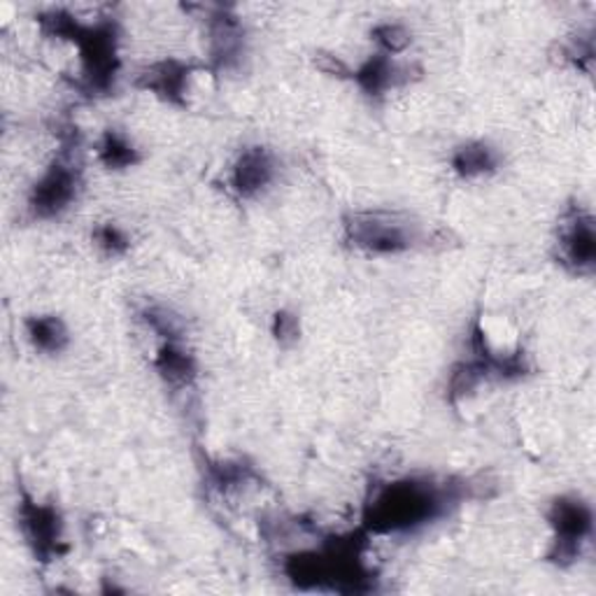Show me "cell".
Listing matches in <instances>:
<instances>
[{"label":"cell","instance_id":"cell-1","mask_svg":"<svg viewBox=\"0 0 596 596\" xmlns=\"http://www.w3.org/2000/svg\"><path fill=\"white\" fill-rule=\"evenodd\" d=\"M462 499L456 485H435L431 480H397L382 485L363 508L366 534H399L412 532L439 520L448 513V506Z\"/></svg>","mask_w":596,"mask_h":596},{"label":"cell","instance_id":"cell-2","mask_svg":"<svg viewBox=\"0 0 596 596\" xmlns=\"http://www.w3.org/2000/svg\"><path fill=\"white\" fill-rule=\"evenodd\" d=\"M117 27L114 21L105 19L94 27L80 29L75 38V48L82 63V84L91 94H105L112 89L114 78L120 73V54H117Z\"/></svg>","mask_w":596,"mask_h":596},{"label":"cell","instance_id":"cell-3","mask_svg":"<svg viewBox=\"0 0 596 596\" xmlns=\"http://www.w3.org/2000/svg\"><path fill=\"white\" fill-rule=\"evenodd\" d=\"M549 526H553V549L547 559L557 566H568L580 557L583 543L594 532V513L589 503L576 496H559L547 513Z\"/></svg>","mask_w":596,"mask_h":596},{"label":"cell","instance_id":"cell-4","mask_svg":"<svg viewBox=\"0 0 596 596\" xmlns=\"http://www.w3.org/2000/svg\"><path fill=\"white\" fill-rule=\"evenodd\" d=\"M346 236L371 255H401L412 247V228L392 213H354L346 219Z\"/></svg>","mask_w":596,"mask_h":596},{"label":"cell","instance_id":"cell-5","mask_svg":"<svg viewBox=\"0 0 596 596\" xmlns=\"http://www.w3.org/2000/svg\"><path fill=\"white\" fill-rule=\"evenodd\" d=\"M78 189H80L78 168L71 162H65V158H56V162L35 182L29 198V208L38 219H52L71 208V203L78 198Z\"/></svg>","mask_w":596,"mask_h":596},{"label":"cell","instance_id":"cell-6","mask_svg":"<svg viewBox=\"0 0 596 596\" xmlns=\"http://www.w3.org/2000/svg\"><path fill=\"white\" fill-rule=\"evenodd\" d=\"M19 524L31 543L35 557L50 562L63 553L61 547V515L54 506L38 503L29 494L19 503Z\"/></svg>","mask_w":596,"mask_h":596},{"label":"cell","instance_id":"cell-7","mask_svg":"<svg viewBox=\"0 0 596 596\" xmlns=\"http://www.w3.org/2000/svg\"><path fill=\"white\" fill-rule=\"evenodd\" d=\"M192 73L194 68L189 63L168 59L145 68V71L137 75V86L152 91V94L162 96L173 105H187Z\"/></svg>","mask_w":596,"mask_h":596},{"label":"cell","instance_id":"cell-8","mask_svg":"<svg viewBox=\"0 0 596 596\" xmlns=\"http://www.w3.org/2000/svg\"><path fill=\"white\" fill-rule=\"evenodd\" d=\"M275 177V162L268 150L249 147L245 150L232 173V187L240 198L259 196Z\"/></svg>","mask_w":596,"mask_h":596},{"label":"cell","instance_id":"cell-9","mask_svg":"<svg viewBox=\"0 0 596 596\" xmlns=\"http://www.w3.org/2000/svg\"><path fill=\"white\" fill-rule=\"evenodd\" d=\"M562 249H564L566 264H571L578 273L594 268L596 234H594L592 217L587 215L573 217L571 226L566 228V234L562 236Z\"/></svg>","mask_w":596,"mask_h":596},{"label":"cell","instance_id":"cell-10","mask_svg":"<svg viewBox=\"0 0 596 596\" xmlns=\"http://www.w3.org/2000/svg\"><path fill=\"white\" fill-rule=\"evenodd\" d=\"M401 75L403 71L392 61V56H387L382 52L369 56L357 71H352V80L357 82V86L371 99L384 96L389 89L399 84Z\"/></svg>","mask_w":596,"mask_h":596},{"label":"cell","instance_id":"cell-11","mask_svg":"<svg viewBox=\"0 0 596 596\" xmlns=\"http://www.w3.org/2000/svg\"><path fill=\"white\" fill-rule=\"evenodd\" d=\"M154 366L158 376L171 384H189L196 378V359L182 350L175 340H168L166 346L158 350Z\"/></svg>","mask_w":596,"mask_h":596},{"label":"cell","instance_id":"cell-12","mask_svg":"<svg viewBox=\"0 0 596 596\" xmlns=\"http://www.w3.org/2000/svg\"><path fill=\"white\" fill-rule=\"evenodd\" d=\"M27 333L33 348L48 354H56L68 346V329L54 315H35L27 319Z\"/></svg>","mask_w":596,"mask_h":596},{"label":"cell","instance_id":"cell-13","mask_svg":"<svg viewBox=\"0 0 596 596\" xmlns=\"http://www.w3.org/2000/svg\"><path fill=\"white\" fill-rule=\"evenodd\" d=\"M499 166L496 152L485 143H466L452 154V168L460 177H477Z\"/></svg>","mask_w":596,"mask_h":596},{"label":"cell","instance_id":"cell-14","mask_svg":"<svg viewBox=\"0 0 596 596\" xmlns=\"http://www.w3.org/2000/svg\"><path fill=\"white\" fill-rule=\"evenodd\" d=\"M99 158L112 171L131 168V166H135L137 162H141V156H137V150L117 131H107L103 135V141L99 145Z\"/></svg>","mask_w":596,"mask_h":596},{"label":"cell","instance_id":"cell-15","mask_svg":"<svg viewBox=\"0 0 596 596\" xmlns=\"http://www.w3.org/2000/svg\"><path fill=\"white\" fill-rule=\"evenodd\" d=\"M371 35L378 42L380 52L387 56L403 54L412 44V33L403 24H399V21H384V24L373 27Z\"/></svg>","mask_w":596,"mask_h":596},{"label":"cell","instance_id":"cell-16","mask_svg":"<svg viewBox=\"0 0 596 596\" xmlns=\"http://www.w3.org/2000/svg\"><path fill=\"white\" fill-rule=\"evenodd\" d=\"M94 240L103 251H107V255H112V257L124 255V251L129 249V238L114 224L99 226L94 232Z\"/></svg>","mask_w":596,"mask_h":596},{"label":"cell","instance_id":"cell-17","mask_svg":"<svg viewBox=\"0 0 596 596\" xmlns=\"http://www.w3.org/2000/svg\"><path fill=\"white\" fill-rule=\"evenodd\" d=\"M312 65L317 68L319 73H325L329 78H338V80H352V68L342 61L338 54L331 52H317L312 56Z\"/></svg>","mask_w":596,"mask_h":596},{"label":"cell","instance_id":"cell-18","mask_svg":"<svg viewBox=\"0 0 596 596\" xmlns=\"http://www.w3.org/2000/svg\"><path fill=\"white\" fill-rule=\"evenodd\" d=\"M273 336L280 346H291V342L298 340V319L291 312H278L273 319Z\"/></svg>","mask_w":596,"mask_h":596}]
</instances>
